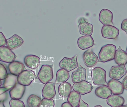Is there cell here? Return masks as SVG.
Instances as JSON below:
<instances>
[{
	"instance_id": "obj_13",
	"label": "cell",
	"mask_w": 127,
	"mask_h": 107,
	"mask_svg": "<svg viewBox=\"0 0 127 107\" xmlns=\"http://www.w3.org/2000/svg\"><path fill=\"white\" fill-rule=\"evenodd\" d=\"M26 87L17 83L9 91V95L12 99L19 100L23 97L25 92Z\"/></svg>"
},
{
	"instance_id": "obj_37",
	"label": "cell",
	"mask_w": 127,
	"mask_h": 107,
	"mask_svg": "<svg viewBox=\"0 0 127 107\" xmlns=\"http://www.w3.org/2000/svg\"><path fill=\"white\" fill-rule=\"evenodd\" d=\"M61 107H73L68 102H65L62 104Z\"/></svg>"
},
{
	"instance_id": "obj_27",
	"label": "cell",
	"mask_w": 127,
	"mask_h": 107,
	"mask_svg": "<svg viewBox=\"0 0 127 107\" xmlns=\"http://www.w3.org/2000/svg\"><path fill=\"white\" fill-rule=\"evenodd\" d=\"M41 101V98L38 96L31 95L28 98L27 103L29 107H38Z\"/></svg>"
},
{
	"instance_id": "obj_15",
	"label": "cell",
	"mask_w": 127,
	"mask_h": 107,
	"mask_svg": "<svg viewBox=\"0 0 127 107\" xmlns=\"http://www.w3.org/2000/svg\"><path fill=\"white\" fill-rule=\"evenodd\" d=\"M77 44L80 49L84 50L93 47L95 42L91 36H83L78 38Z\"/></svg>"
},
{
	"instance_id": "obj_40",
	"label": "cell",
	"mask_w": 127,
	"mask_h": 107,
	"mask_svg": "<svg viewBox=\"0 0 127 107\" xmlns=\"http://www.w3.org/2000/svg\"><path fill=\"white\" fill-rule=\"evenodd\" d=\"M1 80L0 79V87H1Z\"/></svg>"
},
{
	"instance_id": "obj_30",
	"label": "cell",
	"mask_w": 127,
	"mask_h": 107,
	"mask_svg": "<svg viewBox=\"0 0 127 107\" xmlns=\"http://www.w3.org/2000/svg\"><path fill=\"white\" fill-rule=\"evenodd\" d=\"M10 107H25L23 102L17 99H12L9 101Z\"/></svg>"
},
{
	"instance_id": "obj_19",
	"label": "cell",
	"mask_w": 127,
	"mask_h": 107,
	"mask_svg": "<svg viewBox=\"0 0 127 107\" xmlns=\"http://www.w3.org/2000/svg\"><path fill=\"white\" fill-rule=\"evenodd\" d=\"M8 68L11 74L17 76L24 71L25 67L21 62L14 61L9 64Z\"/></svg>"
},
{
	"instance_id": "obj_34",
	"label": "cell",
	"mask_w": 127,
	"mask_h": 107,
	"mask_svg": "<svg viewBox=\"0 0 127 107\" xmlns=\"http://www.w3.org/2000/svg\"><path fill=\"white\" fill-rule=\"evenodd\" d=\"M12 88L10 87H0V95L9 91Z\"/></svg>"
},
{
	"instance_id": "obj_10",
	"label": "cell",
	"mask_w": 127,
	"mask_h": 107,
	"mask_svg": "<svg viewBox=\"0 0 127 107\" xmlns=\"http://www.w3.org/2000/svg\"><path fill=\"white\" fill-rule=\"evenodd\" d=\"M83 57L84 64L88 67L95 66L98 61L97 55L91 49L85 51L83 54Z\"/></svg>"
},
{
	"instance_id": "obj_12",
	"label": "cell",
	"mask_w": 127,
	"mask_h": 107,
	"mask_svg": "<svg viewBox=\"0 0 127 107\" xmlns=\"http://www.w3.org/2000/svg\"><path fill=\"white\" fill-rule=\"evenodd\" d=\"M79 32L81 35L84 36H91L93 31V25L86 21L84 18H80L78 25Z\"/></svg>"
},
{
	"instance_id": "obj_24",
	"label": "cell",
	"mask_w": 127,
	"mask_h": 107,
	"mask_svg": "<svg viewBox=\"0 0 127 107\" xmlns=\"http://www.w3.org/2000/svg\"><path fill=\"white\" fill-rule=\"evenodd\" d=\"M71 84L67 82L61 84L58 87L59 94L63 98H68L71 92Z\"/></svg>"
},
{
	"instance_id": "obj_28",
	"label": "cell",
	"mask_w": 127,
	"mask_h": 107,
	"mask_svg": "<svg viewBox=\"0 0 127 107\" xmlns=\"http://www.w3.org/2000/svg\"><path fill=\"white\" fill-rule=\"evenodd\" d=\"M17 83V77L13 75L9 74L7 77L5 79L3 87L13 88Z\"/></svg>"
},
{
	"instance_id": "obj_36",
	"label": "cell",
	"mask_w": 127,
	"mask_h": 107,
	"mask_svg": "<svg viewBox=\"0 0 127 107\" xmlns=\"http://www.w3.org/2000/svg\"><path fill=\"white\" fill-rule=\"evenodd\" d=\"M124 89L127 90V76L125 77L123 80L122 83Z\"/></svg>"
},
{
	"instance_id": "obj_35",
	"label": "cell",
	"mask_w": 127,
	"mask_h": 107,
	"mask_svg": "<svg viewBox=\"0 0 127 107\" xmlns=\"http://www.w3.org/2000/svg\"><path fill=\"white\" fill-rule=\"evenodd\" d=\"M77 107H89L88 104L84 102L83 100L81 99L79 105Z\"/></svg>"
},
{
	"instance_id": "obj_20",
	"label": "cell",
	"mask_w": 127,
	"mask_h": 107,
	"mask_svg": "<svg viewBox=\"0 0 127 107\" xmlns=\"http://www.w3.org/2000/svg\"><path fill=\"white\" fill-rule=\"evenodd\" d=\"M24 62L27 67L32 69H36L40 63V58L34 55H28L25 56Z\"/></svg>"
},
{
	"instance_id": "obj_5",
	"label": "cell",
	"mask_w": 127,
	"mask_h": 107,
	"mask_svg": "<svg viewBox=\"0 0 127 107\" xmlns=\"http://www.w3.org/2000/svg\"><path fill=\"white\" fill-rule=\"evenodd\" d=\"M78 55H74L72 58H63L60 62L59 66L62 69L70 72L78 67L77 61Z\"/></svg>"
},
{
	"instance_id": "obj_33",
	"label": "cell",
	"mask_w": 127,
	"mask_h": 107,
	"mask_svg": "<svg viewBox=\"0 0 127 107\" xmlns=\"http://www.w3.org/2000/svg\"><path fill=\"white\" fill-rule=\"evenodd\" d=\"M121 28L124 31L127 35V19H124L121 25Z\"/></svg>"
},
{
	"instance_id": "obj_43",
	"label": "cell",
	"mask_w": 127,
	"mask_h": 107,
	"mask_svg": "<svg viewBox=\"0 0 127 107\" xmlns=\"http://www.w3.org/2000/svg\"><path fill=\"white\" fill-rule=\"evenodd\" d=\"M126 107H127V105H126Z\"/></svg>"
},
{
	"instance_id": "obj_4",
	"label": "cell",
	"mask_w": 127,
	"mask_h": 107,
	"mask_svg": "<svg viewBox=\"0 0 127 107\" xmlns=\"http://www.w3.org/2000/svg\"><path fill=\"white\" fill-rule=\"evenodd\" d=\"M35 75L32 70H24L17 77V82L21 85L27 86L31 84L35 80Z\"/></svg>"
},
{
	"instance_id": "obj_38",
	"label": "cell",
	"mask_w": 127,
	"mask_h": 107,
	"mask_svg": "<svg viewBox=\"0 0 127 107\" xmlns=\"http://www.w3.org/2000/svg\"><path fill=\"white\" fill-rule=\"evenodd\" d=\"M0 107H5L4 105V101H3L0 102Z\"/></svg>"
},
{
	"instance_id": "obj_6",
	"label": "cell",
	"mask_w": 127,
	"mask_h": 107,
	"mask_svg": "<svg viewBox=\"0 0 127 107\" xmlns=\"http://www.w3.org/2000/svg\"><path fill=\"white\" fill-rule=\"evenodd\" d=\"M74 91L78 93L80 95H84L92 92L93 87L90 83L86 80L79 83H75L72 86Z\"/></svg>"
},
{
	"instance_id": "obj_22",
	"label": "cell",
	"mask_w": 127,
	"mask_h": 107,
	"mask_svg": "<svg viewBox=\"0 0 127 107\" xmlns=\"http://www.w3.org/2000/svg\"><path fill=\"white\" fill-rule=\"evenodd\" d=\"M96 96L103 99H107L112 95V92L107 86L104 85L97 87L95 91Z\"/></svg>"
},
{
	"instance_id": "obj_21",
	"label": "cell",
	"mask_w": 127,
	"mask_h": 107,
	"mask_svg": "<svg viewBox=\"0 0 127 107\" xmlns=\"http://www.w3.org/2000/svg\"><path fill=\"white\" fill-rule=\"evenodd\" d=\"M125 101L124 99L119 95H113L107 99V103L112 107H120L123 106Z\"/></svg>"
},
{
	"instance_id": "obj_7",
	"label": "cell",
	"mask_w": 127,
	"mask_h": 107,
	"mask_svg": "<svg viewBox=\"0 0 127 107\" xmlns=\"http://www.w3.org/2000/svg\"><path fill=\"white\" fill-rule=\"evenodd\" d=\"M101 35L103 38L109 39L117 38L119 34L118 28L112 25H104L101 30Z\"/></svg>"
},
{
	"instance_id": "obj_29",
	"label": "cell",
	"mask_w": 127,
	"mask_h": 107,
	"mask_svg": "<svg viewBox=\"0 0 127 107\" xmlns=\"http://www.w3.org/2000/svg\"><path fill=\"white\" fill-rule=\"evenodd\" d=\"M55 103L52 99L44 98L41 101L38 107H54Z\"/></svg>"
},
{
	"instance_id": "obj_41",
	"label": "cell",
	"mask_w": 127,
	"mask_h": 107,
	"mask_svg": "<svg viewBox=\"0 0 127 107\" xmlns=\"http://www.w3.org/2000/svg\"><path fill=\"white\" fill-rule=\"evenodd\" d=\"M126 54H127V49H126Z\"/></svg>"
},
{
	"instance_id": "obj_9",
	"label": "cell",
	"mask_w": 127,
	"mask_h": 107,
	"mask_svg": "<svg viewBox=\"0 0 127 107\" xmlns=\"http://www.w3.org/2000/svg\"><path fill=\"white\" fill-rule=\"evenodd\" d=\"M16 55L7 47H0V61L11 63L15 61Z\"/></svg>"
},
{
	"instance_id": "obj_32",
	"label": "cell",
	"mask_w": 127,
	"mask_h": 107,
	"mask_svg": "<svg viewBox=\"0 0 127 107\" xmlns=\"http://www.w3.org/2000/svg\"><path fill=\"white\" fill-rule=\"evenodd\" d=\"M6 44V39L1 32H0V47L4 46Z\"/></svg>"
},
{
	"instance_id": "obj_8",
	"label": "cell",
	"mask_w": 127,
	"mask_h": 107,
	"mask_svg": "<svg viewBox=\"0 0 127 107\" xmlns=\"http://www.w3.org/2000/svg\"><path fill=\"white\" fill-rule=\"evenodd\" d=\"M127 73V70L125 65L113 66L111 67L109 73L110 78L115 80H120Z\"/></svg>"
},
{
	"instance_id": "obj_26",
	"label": "cell",
	"mask_w": 127,
	"mask_h": 107,
	"mask_svg": "<svg viewBox=\"0 0 127 107\" xmlns=\"http://www.w3.org/2000/svg\"><path fill=\"white\" fill-rule=\"evenodd\" d=\"M80 100V95L75 91H71L67 98V101L73 107H77Z\"/></svg>"
},
{
	"instance_id": "obj_18",
	"label": "cell",
	"mask_w": 127,
	"mask_h": 107,
	"mask_svg": "<svg viewBox=\"0 0 127 107\" xmlns=\"http://www.w3.org/2000/svg\"><path fill=\"white\" fill-rule=\"evenodd\" d=\"M24 41L22 38L15 34L8 39H6L7 47L10 50H14L21 46Z\"/></svg>"
},
{
	"instance_id": "obj_23",
	"label": "cell",
	"mask_w": 127,
	"mask_h": 107,
	"mask_svg": "<svg viewBox=\"0 0 127 107\" xmlns=\"http://www.w3.org/2000/svg\"><path fill=\"white\" fill-rule=\"evenodd\" d=\"M115 62L118 65H126L127 64V55L121 46L116 50L115 55Z\"/></svg>"
},
{
	"instance_id": "obj_42",
	"label": "cell",
	"mask_w": 127,
	"mask_h": 107,
	"mask_svg": "<svg viewBox=\"0 0 127 107\" xmlns=\"http://www.w3.org/2000/svg\"><path fill=\"white\" fill-rule=\"evenodd\" d=\"M126 107V106H121V107Z\"/></svg>"
},
{
	"instance_id": "obj_17",
	"label": "cell",
	"mask_w": 127,
	"mask_h": 107,
	"mask_svg": "<svg viewBox=\"0 0 127 107\" xmlns=\"http://www.w3.org/2000/svg\"><path fill=\"white\" fill-rule=\"evenodd\" d=\"M86 70L79 64L77 69L72 73L71 78L72 82L75 83L86 80Z\"/></svg>"
},
{
	"instance_id": "obj_39",
	"label": "cell",
	"mask_w": 127,
	"mask_h": 107,
	"mask_svg": "<svg viewBox=\"0 0 127 107\" xmlns=\"http://www.w3.org/2000/svg\"><path fill=\"white\" fill-rule=\"evenodd\" d=\"M101 107V105H96V106H95V107Z\"/></svg>"
},
{
	"instance_id": "obj_1",
	"label": "cell",
	"mask_w": 127,
	"mask_h": 107,
	"mask_svg": "<svg viewBox=\"0 0 127 107\" xmlns=\"http://www.w3.org/2000/svg\"><path fill=\"white\" fill-rule=\"evenodd\" d=\"M116 51V47L114 45L108 44L104 45L98 53V62L106 63L114 60Z\"/></svg>"
},
{
	"instance_id": "obj_14",
	"label": "cell",
	"mask_w": 127,
	"mask_h": 107,
	"mask_svg": "<svg viewBox=\"0 0 127 107\" xmlns=\"http://www.w3.org/2000/svg\"><path fill=\"white\" fill-rule=\"evenodd\" d=\"M107 84V86L113 95H121L124 93V89L123 84L118 80L111 79Z\"/></svg>"
},
{
	"instance_id": "obj_2",
	"label": "cell",
	"mask_w": 127,
	"mask_h": 107,
	"mask_svg": "<svg viewBox=\"0 0 127 107\" xmlns=\"http://www.w3.org/2000/svg\"><path fill=\"white\" fill-rule=\"evenodd\" d=\"M37 76L41 83L44 84L50 82L53 78V65H42Z\"/></svg>"
},
{
	"instance_id": "obj_11",
	"label": "cell",
	"mask_w": 127,
	"mask_h": 107,
	"mask_svg": "<svg viewBox=\"0 0 127 107\" xmlns=\"http://www.w3.org/2000/svg\"><path fill=\"white\" fill-rule=\"evenodd\" d=\"M113 14L107 9H103L101 10L99 15V20L104 25H112Z\"/></svg>"
},
{
	"instance_id": "obj_31",
	"label": "cell",
	"mask_w": 127,
	"mask_h": 107,
	"mask_svg": "<svg viewBox=\"0 0 127 107\" xmlns=\"http://www.w3.org/2000/svg\"><path fill=\"white\" fill-rule=\"evenodd\" d=\"M8 76L6 69L4 66L0 63V79L1 80H5Z\"/></svg>"
},
{
	"instance_id": "obj_3",
	"label": "cell",
	"mask_w": 127,
	"mask_h": 107,
	"mask_svg": "<svg viewBox=\"0 0 127 107\" xmlns=\"http://www.w3.org/2000/svg\"><path fill=\"white\" fill-rule=\"evenodd\" d=\"M93 84L96 86H102L107 83L106 81V72L104 69L100 67L93 68L92 72Z\"/></svg>"
},
{
	"instance_id": "obj_16",
	"label": "cell",
	"mask_w": 127,
	"mask_h": 107,
	"mask_svg": "<svg viewBox=\"0 0 127 107\" xmlns=\"http://www.w3.org/2000/svg\"><path fill=\"white\" fill-rule=\"evenodd\" d=\"M55 83H47L44 86L42 92V95L44 98L53 99L56 95Z\"/></svg>"
},
{
	"instance_id": "obj_25",
	"label": "cell",
	"mask_w": 127,
	"mask_h": 107,
	"mask_svg": "<svg viewBox=\"0 0 127 107\" xmlns=\"http://www.w3.org/2000/svg\"><path fill=\"white\" fill-rule=\"evenodd\" d=\"M70 75L68 72L61 69L57 72L56 84H62L66 82L69 78Z\"/></svg>"
}]
</instances>
